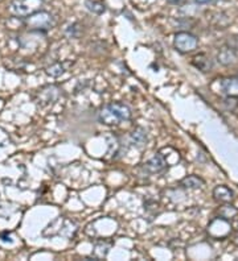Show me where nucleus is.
I'll return each instance as SVG.
<instances>
[{"instance_id": "12", "label": "nucleus", "mask_w": 238, "mask_h": 261, "mask_svg": "<svg viewBox=\"0 0 238 261\" xmlns=\"http://www.w3.org/2000/svg\"><path fill=\"white\" fill-rule=\"evenodd\" d=\"M85 7L87 11L94 15H104L106 12V7L104 3H101L98 0H85Z\"/></svg>"}, {"instance_id": "1", "label": "nucleus", "mask_w": 238, "mask_h": 261, "mask_svg": "<svg viewBox=\"0 0 238 261\" xmlns=\"http://www.w3.org/2000/svg\"><path fill=\"white\" fill-rule=\"evenodd\" d=\"M132 116L131 108L125 103L112 102L104 106L98 112L99 123L105 125H117L122 121H129Z\"/></svg>"}, {"instance_id": "7", "label": "nucleus", "mask_w": 238, "mask_h": 261, "mask_svg": "<svg viewBox=\"0 0 238 261\" xmlns=\"http://www.w3.org/2000/svg\"><path fill=\"white\" fill-rule=\"evenodd\" d=\"M213 198L218 203H230L234 200V193L228 186L218 185L213 189Z\"/></svg>"}, {"instance_id": "2", "label": "nucleus", "mask_w": 238, "mask_h": 261, "mask_svg": "<svg viewBox=\"0 0 238 261\" xmlns=\"http://www.w3.org/2000/svg\"><path fill=\"white\" fill-rule=\"evenodd\" d=\"M44 0H12L8 4V12L16 18H28L41 11Z\"/></svg>"}, {"instance_id": "20", "label": "nucleus", "mask_w": 238, "mask_h": 261, "mask_svg": "<svg viewBox=\"0 0 238 261\" xmlns=\"http://www.w3.org/2000/svg\"><path fill=\"white\" fill-rule=\"evenodd\" d=\"M181 0H168V3H171V4H179Z\"/></svg>"}, {"instance_id": "11", "label": "nucleus", "mask_w": 238, "mask_h": 261, "mask_svg": "<svg viewBox=\"0 0 238 261\" xmlns=\"http://www.w3.org/2000/svg\"><path fill=\"white\" fill-rule=\"evenodd\" d=\"M146 140H147V133H146V131H144L143 128H140V127H138V128L135 129L134 132L130 135L131 144L135 146H142L144 142H146Z\"/></svg>"}, {"instance_id": "15", "label": "nucleus", "mask_w": 238, "mask_h": 261, "mask_svg": "<svg viewBox=\"0 0 238 261\" xmlns=\"http://www.w3.org/2000/svg\"><path fill=\"white\" fill-rule=\"evenodd\" d=\"M65 66H64V63H60V62H57V63H54V65H52V66H49L48 69H46V74L50 77H54V78H57V77H61L65 73Z\"/></svg>"}, {"instance_id": "5", "label": "nucleus", "mask_w": 238, "mask_h": 261, "mask_svg": "<svg viewBox=\"0 0 238 261\" xmlns=\"http://www.w3.org/2000/svg\"><path fill=\"white\" fill-rule=\"evenodd\" d=\"M167 160L162 153H156V155L151 157V159L144 164V170L150 174H155V173H162L167 168Z\"/></svg>"}, {"instance_id": "17", "label": "nucleus", "mask_w": 238, "mask_h": 261, "mask_svg": "<svg viewBox=\"0 0 238 261\" xmlns=\"http://www.w3.org/2000/svg\"><path fill=\"white\" fill-rule=\"evenodd\" d=\"M78 33H80V28H78V24H72L70 27L66 29V35L69 37H78Z\"/></svg>"}, {"instance_id": "16", "label": "nucleus", "mask_w": 238, "mask_h": 261, "mask_svg": "<svg viewBox=\"0 0 238 261\" xmlns=\"http://www.w3.org/2000/svg\"><path fill=\"white\" fill-rule=\"evenodd\" d=\"M222 106L226 111L229 112H233L236 108L238 107V98H233V97H226L222 100Z\"/></svg>"}, {"instance_id": "4", "label": "nucleus", "mask_w": 238, "mask_h": 261, "mask_svg": "<svg viewBox=\"0 0 238 261\" xmlns=\"http://www.w3.org/2000/svg\"><path fill=\"white\" fill-rule=\"evenodd\" d=\"M173 46L179 53H192L197 49L198 39L189 32H179L173 39Z\"/></svg>"}, {"instance_id": "13", "label": "nucleus", "mask_w": 238, "mask_h": 261, "mask_svg": "<svg viewBox=\"0 0 238 261\" xmlns=\"http://www.w3.org/2000/svg\"><path fill=\"white\" fill-rule=\"evenodd\" d=\"M205 182L202 181L201 178L197 177V176H188V177H185L183 181H181V186H184L185 189H200L204 186Z\"/></svg>"}, {"instance_id": "6", "label": "nucleus", "mask_w": 238, "mask_h": 261, "mask_svg": "<svg viewBox=\"0 0 238 261\" xmlns=\"http://www.w3.org/2000/svg\"><path fill=\"white\" fill-rule=\"evenodd\" d=\"M238 61V56L233 46H224L217 53V62L222 66H232Z\"/></svg>"}, {"instance_id": "23", "label": "nucleus", "mask_w": 238, "mask_h": 261, "mask_svg": "<svg viewBox=\"0 0 238 261\" xmlns=\"http://www.w3.org/2000/svg\"><path fill=\"white\" fill-rule=\"evenodd\" d=\"M237 77H238V74H237Z\"/></svg>"}, {"instance_id": "14", "label": "nucleus", "mask_w": 238, "mask_h": 261, "mask_svg": "<svg viewBox=\"0 0 238 261\" xmlns=\"http://www.w3.org/2000/svg\"><path fill=\"white\" fill-rule=\"evenodd\" d=\"M218 214H220L221 218H224L226 221H230L234 217H237L238 210L230 203H224V206H221L220 210H218Z\"/></svg>"}, {"instance_id": "10", "label": "nucleus", "mask_w": 238, "mask_h": 261, "mask_svg": "<svg viewBox=\"0 0 238 261\" xmlns=\"http://www.w3.org/2000/svg\"><path fill=\"white\" fill-rule=\"evenodd\" d=\"M112 244L110 241H99L95 244L94 251H93V259L94 260H101L108 256V253L110 252V248Z\"/></svg>"}, {"instance_id": "19", "label": "nucleus", "mask_w": 238, "mask_h": 261, "mask_svg": "<svg viewBox=\"0 0 238 261\" xmlns=\"http://www.w3.org/2000/svg\"><path fill=\"white\" fill-rule=\"evenodd\" d=\"M194 1L196 3V4L202 5V4H209V3H212L213 0H194Z\"/></svg>"}, {"instance_id": "22", "label": "nucleus", "mask_w": 238, "mask_h": 261, "mask_svg": "<svg viewBox=\"0 0 238 261\" xmlns=\"http://www.w3.org/2000/svg\"><path fill=\"white\" fill-rule=\"evenodd\" d=\"M237 231H238V224H237Z\"/></svg>"}, {"instance_id": "18", "label": "nucleus", "mask_w": 238, "mask_h": 261, "mask_svg": "<svg viewBox=\"0 0 238 261\" xmlns=\"http://www.w3.org/2000/svg\"><path fill=\"white\" fill-rule=\"evenodd\" d=\"M0 239L3 240V241H9V243H11V241H12V239H11V238H9V234H8V232H3V234L0 235Z\"/></svg>"}, {"instance_id": "8", "label": "nucleus", "mask_w": 238, "mask_h": 261, "mask_svg": "<svg viewBox=\"0 0 238 261\" xmlns=\"http://www.w3.org/2000/svg\"><path fill=\"white\" fill-rule=\"evenodd\" d=\"M221 89L226 97L238 98V77H230L221 80Z\"/></svg>"}, {"instance_id": "21", "label": "nucleus", "mask_w": 238, "mask_h": 261, "mask_svg": "<svg viewBox=\"0 0 238 261\" xmlns=\"http://www.w3.org/2000/svg\"><path fill=\"white\" fill-rule=\"evenodd\" d=\"M236 244H237V245H238V238H237V240H236Z\"/></svg>"}, {"instance_id": "9", "label": "nucleus", "mask_w": 238, "mask_h": 261, "mask_svg": "<svg viewBox=\"0 0 238 261\" xmlns=\"http://www.w3.org/2000/svg\"><path fill=\"white\" fill-rule=\"evenodd\" d=\"M192 65L200 71H204V73H208V71H211L212 69H213V61H212L211 57L207 56L205 53L197 54V56L192 60Z\"/></svg>"}, {"instance_id": "3", "label": "nucleus", "mask_w": 238, "mask_h": 261, "mask_svg": "<svg viewBox=\"0 0 238 261\" xmlns=\"http://www.w3.org/2000/svg\"><path fill=\"white\" fill-rule=\"evenodd\" d=\"M53 16L43 9L25 18V25L32 31H48L53 27Z\"/></svg>"}]
</instances>
